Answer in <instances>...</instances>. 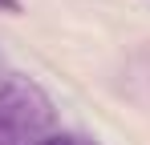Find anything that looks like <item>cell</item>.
Returning <instances> with one entry per match:
<instances>
[{"label": "cell", "mask_w": 150, "mask_h": 145, "mask_svg": "<svg viewBox=\"0 0 150 145\" xmlns=\"http://www.w3.org/2000/svg\"><path fill=\"white\" fill-rule=\"evenodd\" d=\"M53 121L57 109L33 77L0 72V145H28L53 133Z\"/></svg>", "instance_id": "6da1fadb"}, {"label": "cell", "mask_w": 150, "mask_h": 145, "mask_svg": "<svg viewBox=\"0 0 150 145\" xmlns=\"http://www.w3.org/2000/svg\"><path fill=\"white\" fill-rule=\"evenodd\" d=\"M28 145H77V141L65 137V133H45V137H37V141H28Z\"/></svg>", "instance_id": "7a4b0ae2"}, {"label": "cell", "mask_w": 150, "mask_h": 145, "mask_svg": "<svg viewBox=\"0 0 150 145\" xmlns=\"http://www.w3.org/2000/svg\"><path fill=\"white\" fill-rule=\"evenodd\" d=\"M0 12H12V16H16V12H21V0H0Z\"/></svg>", "instance_id": "3957f363"}]
</instances>
